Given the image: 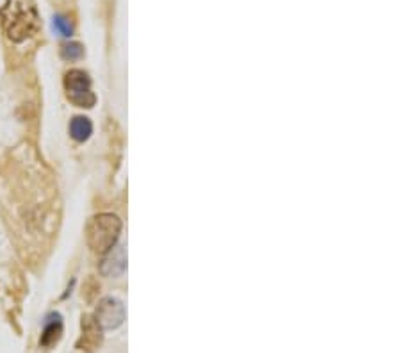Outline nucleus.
I'll use <instances>...</instances> for the list:
<instances>
[{
    "instance_id": "nucleus-1",
    "label": "nucleus",
    "mask_w": 401,
    "mask_h": 353,
    "mask_svg": "<svg viewBox=\"0 0 401 353\" xmlns=\"http://www.w3.org/2000/svg\"><path fill=\"white\" fill-rule=\"evenodd\" d=\"M5 36L13 43H22L40 31V16L32 0H8L0 10Z\"/></svg>"
},
{
    "instance_id": "nucleus-8",
    "label": "nucleus",
    "mask_w": 401,
    "mask_h": 353,
    "mask_svg": "<svg viewBox=\"0 0 401 353\" xmlns=\"http://www.w3.org/2000/svg\"><path fill=\"white\" fill-rule=\"evenodd\" d=\"M93 134V123L88 116H73L70 122V136L77 141V143H84Z\"/></svg>"
},
{
    "instance_id": "nucleus-2",
    "label": "nucleus",
    "mask_w": 401,
    "mask_h": 353,
    "mask_svg": "<svg viewBox=\"0 0 401 353\" xmlns=\"http://www.w3.org/2000/svg\"><path fill=\"white\" fill-rule=\"evenodd\" d=\"M122 232V220L116 214L100 213L93 216L86 225V241L95 254L105 255L116 246Z\"/></svg>"
},
{
    "instance_id": "nucleus-9",
    "label": "nucleus",
    "mask_w": 401,
    "mask_h": 353,
    "mask_svg": "<svg viewBox=\"0 0 401 353\" xmlns=\"http://www.w3.org/2000/svg\"><path fill=\"white\" fill-rule=\"evenodd\" d=\"M52 27L57 34H61L63 38H70L73 34V25L72 22L63 16V14H55L54 18H52Z\"/></svg>"
},
{
    "instance_id": "nucleus-5",
    "label": "nucleus",
    "mask_w": 401,
    "mask_h": 353,
    "mask_svg": "<svg viewBox=\"0 0 401 353\" xmlns=\"http://www.w3.org/2000/svg\"><path fill=\"white\" fill-rule=\"evenodd\" d=\"M100 343H102V326L96 323L95 317H82V335L77 346L86 352H93L99 348Z\"/></svg>"
},
{
    "instance_id": "nucleus-3",
    "label": "nucleus",
    "mask_w": 401,
    "mask_h": 353,
    "mask_svg": "<svg viewBox=\"0 0 401 353\" xmlns=\"http://www.w3.org/2000/svg\"><path fill=\"white\" fill-rule=\"evenodd\" d=\"M66 99L77 107L91 109L96 104V96L91 88V79L84 70H70L64 75Z\"/></svg>"
},
{
    "instance_id": "nucleus-7",
    "label": "nucleus",
    "mask_w": 401,
    "mask_h": 353,
    "mask_svg": "<svg viewBox=\"0 0 401 353\" xmlns=\"http://www.w3.org/2000/svg\"><path fill=\"white\" fill-rule=\"evenodd\" d=\"M125 263H127V259H125V252H123V248L114 246L111 252H107V257L104 259V263H102V266H100V272H102V275L105 276L122 275V273L125 272V266H127Z\"/></svg>"
},
{
    "instance_id": "nucleus-6",
    "label": "nucleus",
    "mask_w": 401,
    "mask_h": 353,
    "mask_svg": "<svg viewBox=\"0 0 401 353\" xmlns=\"http://www.w3.org/2000/svg\"><path fill=\"white\" fill-rule=\"evenodd\" d=\"M63 334V317L59 313H52L47 316L45 325H43V334H41L40 344L43 348H50L52 344L57 343Z\"/></svg>"
},
{
    "instance_id": "nucleus-4",
    "label": "nucleus",
    "mask_w": 401,
    "mask_h": 353,
    "mask_svg": "<svg viewBox=\"0 0 401 353\" xmlns=\"http://www.w3.org/2000/svg\"><path fill=\"white\" fill-rule=\"evenodd\" d=\"M95 319L105 330L118 328L125 319V307L120 300L113 298V296L102 298L95 311Z\"/></svg>"
},
{
    "instance_id": "nucleus-10",
    "label": "nucleus",
    "mask_w": 401,
    "mask_h": 353,
    "mask_svg": "<svg viewBox=\"0 0 401 353\" xmlns=\"http://www.w3.org/2000/svg\"><path fill=\"white\" fill-rule=\"evenodd\" d=\"M84 55V49H82L81 43L77 41H70L66 45L61 47V57L66 59V61H77Z\"/></svg>"
}]
</instances>
